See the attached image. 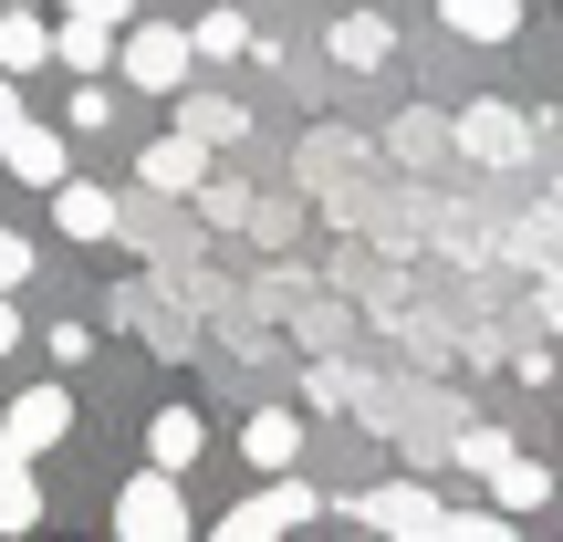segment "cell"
I'll list each match as a JSON object with an SVG mask.
<instances>
[{"mask_svg":"<svg viewBox=\"0 0 563 542\" xmlns=\"http://www.w3.org/2000/svg\"><path fill=\"white\" fill-rule=\"evenodd\" d=\"M115 63H125V84H136V95H188V84H199V32L146 21V32L115 42Z\"/></svg>","mask_w":563,"mask_h":542,"instance_id":"1","label":"cell"},{"mask_svg":"<svg viewBox=\"0 0 563 542\" xmlns=\"http://www.w3.org/2000/svg\"><path fill=\"white\" fill-rule=\"evenodd\" d=\"M323 511V490H302L292 469H272V490H251V501H230V522H220V542H282V532H302Z\"/></svg>","mask_w":563,"mask_h":542,"instance_id":"2","label":"cell"},{"mask_svg":"<svg viewBox=\"0 0 563 542\" xmlns=\"http://www.w3.org/2000/svg\"><path fill=\"white\" fill-rule=\"evenodd\" d=\"M115 532H125V542H178V532H188V501H178V469H157V460H146L136 480L115 490Z\"/></svg>","mask_w":563,"mask_h":542,"instance_id":"3","label":"cell"},{"mask_svg":"<svg viewBox=\"0 0 563 542\" xmlns=\"http://www.w3.org/2000/svg\"><path fill=\"white\" fill-rule=\"evenodd\" d=\"M63 136H74V125H32V115H11V125H0V167H11L21 188H63V178H74Z\"/></svg>","mask_w":563,"mask_h":542,"instance_id":"4","label":"cell"},{"mask_svg":"<svg viewBox=\"0 0 563 542\" xmlns=\"http://www.w3.org/2000/svg\"><path fill=\"white\" fill-rule=\"evenodd\" d=\"M0 439L32 449V460H42V449H63V439H74V397H63V386H21L11 418H0Z\"/></svg>","mask_w":563,"mask_h":542,"instance_id":"5","label":"cell"},{"mask_svg":"<svg viewBox=\"0 0 563 542\" xmlns=\"http://www.w3.org/2000/svg\"><path fill=\"white\" fill-rule=\"evenodd\" d=\"M136 178L167 188V199H199V188H209V136H188V125H178V136H157L136 157Z\"/></svg>","mask_w":563,"mask_h":542,"instance_id":"6","label":"cell"},{"mask_svg":"<svg viewBox=\"0 0 563 542\" xmlns=\"http://www.w3.org/2000/svg\"><path fill=\"white\" fill-rule=\"evenodd\" d=\"M522 115H511V104H470L460 115V157H481V167H522Z\"/></svg>","mask_w":563,"mask_h":542,"instance_id":"7","label":"cell"},{"mask_svg":"<svg viewBox=\"0 0 563 542\" xmlns=\"http://www.w3.org/2000/svg\"><path fill=\"white\" fill-rule=\"evenodd\" d=\"M53 63H63V74H104V63H115V21L63 11V21H53Z\"/></svg>","mask_w":563,"mask_h":542,"instance_id":"8","label":"cell"},{"mask_svg":"<svg viewBox=\"0 0 563 542\" xmlns=\"http://www.w3.org/2000/svg\"><path fill=\"white\" fill-rule=\"evenodd\" d=\"M241 460H251V469H292V460H302V418H292V407L241 418Z\"/></svg>","mask_w":563,"mask_h":542,"instance_id":"9","label":"cell"},{"mask_svg":"<svg viewBox=\"0 0 563 542\" xmlns=\"http://www.w3.org/2000/svg\"><path fill=\"white\" fill-rule=\"evenodd\" d=\"M199 449H209L199 407H146V460H157V469H188Z\"/></svg>","mask_w":563,"mask_h":542,"instance_id":"10","label":"cell"},{"mask_svg":"<svg viewBox=\"0 0 563 542\" xmlns=\"http://www.w3.org/2000/svg\"><path fill=\"white\" fill-rule=\"evenodd\" d=\"M53 230H63V241H115V199L84 188V178H63L53 188Z\"/></svg>","mask_w":563,"mask_h":542,"instance_id":"11","label":"cell"},{"mask_svg":"<svg viewBox=\"0 0 563 542\" xmlns=\"http://www.w3.org/2000/svg\"><path fill=\"white\" fill-rule=\"evenodd\" d=\"M439 511H449V501H428V490L397 480V490H376V501H355V522H365V532H439Z\"/></svg>","mask_w":563,"mask_h":542,"instance_id":"12","label":"cell"},{"mask_svg":"<svg viewBox=\"0 0 563 542\" xmlns=\"http://www.w3.org/2000/svg\"><path fill=\"white\" fill-rule=\"evenodd\" d=\"M0 63H11V74H42V63H53V21H42L32 0L0 11Z\"/></svg>","mask_w":563,"mask_h":542,"instance_id":"13","label":"cell"},{"mask_svg":"<svg viewBox=\"0 0 563 542\" xmlns=\"http://www.w3.org/2000/svg\"><path fill=\"white\" fill-rule=\"evenodd\" d=\"M323 53H334L344 74H376V63L397 53V32H386L376 11H344V21H334V42H323Z\"/></svg>","mask_w":563,"mask_h":542,"instance_id":"14","label":"cell"},{"mask_svg":"<svg viewBox=\"0 0 563 542\" xmlns=\"http://www.w3.org/2000/svg\"><path fill=\"white\" fill-rule=\"evenodd\" d=\"M42 522V490H32V449L0 439V532H32Z\"/></svg>","mask_w":563,"mask_h":542,"instance_id":"15","label":"cell"},{"mask_svg":"<svg viewBox=\"0 0 563 542\" xmlns=\"http://www.w3.org/2000/svg\"><path fill=\"white\" fill-rule=\"evenodd\" d=\"M439 21L460 42H511V32H522V0H439Z\"/></svg>","mask_w":563,"mask_h":542,"instance_id":"16","label":"cell"},{"mask_svg":"<svg viewBox=\"0 0 563 542\" xmlns=\"http://www.w3.org/2000/svg\"><path fill=\"white\" fill-rule=\"evenodd\" d=\"M490 490H501V511L522 522V511H543V501H553V469H532V460H501V469H490Z\"/></svg>","mask_w":563,"mask_h":542,"instance_id":"17","label":"cell"},{"mask_svg":"<svg viewBox=\"0 0 563 542\" xmlns=\"http://www.w3.org/2000/svg\"><path fill=\"white\" fill-rule=\"evenodd\" d=\"M178 125H188V136H209V146H230V136H241V104H230V95H188Z\"/></svg>","mask_w":563,"mask_h":542,"instance_id":"18","label":"cell"},{"mask_svg":"<svg viewBox=\"0 0 563 542\" xmlns=\"http://www.w3.org/2000/svg\"><path fill=\"white\" fill-rule=\"evenodd\" d=\"M251 53V21L241 11H199V63H241Z\"/></svg>","mask_w":563,"mask_h":542,"instance_id":"19","label":"cell"},{"mask_svg":"<svg viewBox=\"0 0 563 542\" xmlns=\"http://www.w3.org/2000/svg\"><path fill=\"white\" fill-rule=\"evenodd\" d=\"M63 125H74V136H104V125H115V95H104V84H74V104H63Z\"/></svg>","mask_w":563,"mask_h":542,"instance_id":"20","label":"cell"},{"mask_svg":"<svg viewBox=\"0 0 563 542\" xmlns=\"http://www.w3.org/2000/svg\"><path fill=\"white\" fill-rule=\"evenodd\" d=\"M460 460H470V469H501V460H511V439H501V428H470Z\"/></svg>","mask_w":563,"mask_h":542,"instance_id":"21","label":"cell"},{"mask_svg":"<svg viewBox=\"0 0 563 542\" xmlns=\"http://www.w3.org/2000/svg\"><path fill=\"white\" fill-rule=\"evenodd\" d=\"M21 281H32V241H11V230H0V292H21Z\"/></svg>","mask_w":563,"mask_h":542,"instance_id":"22","label":"cell"},{"mask_svg":"<svg viewBox=\"0 0 563 542\" xmlns=\"http://www.w3.org/2000/svg\"><path fill=\"white\" fill-rule=\"evenodd\" d=\"M63 11H95V21H115V32H125V11H136V0H63Z\"/></svg>","mask_w":563,"mask_h":542,"instance_id":"23","label":"cell"},{"mask_svg":"<svg viewBox=\"0 0 563 542\" xmlns=\"http://www.w3.org/2000/svg\"><path fill=\"white\" fill-rule=\"evenodd\" d=\"M21 115V84H11V63H0V125H11Z\"/></svg>","mask_w":563,"mask_h":542,"instance_id":"24","label":"cell"},{"mask_svg":"<svg viewBox=\"0 0 563 542\" xmlns=\"http://www.w3.org/2000/svg\"><path fill=\"white\" fill-rule=\"evenodd\" d=\"M11 344H21V313H11V292H0V355H11Z\"/></svg>","mask_w":563,"mask_h":542,"instance_id":"25","label":"cell"}]
</instances>
